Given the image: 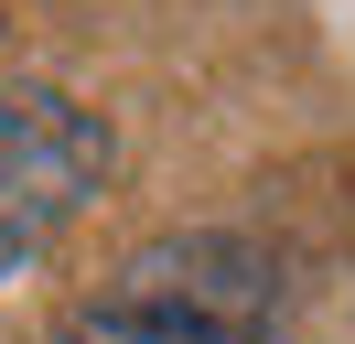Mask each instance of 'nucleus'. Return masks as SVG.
<instances>
[{"label": "nucleus", "instance_id": "nucleus-2", "mask_svg": "<svg viewBox=\"0 0 355 344\" xmlns=\"http://www.w3.org/2000/svg\"><path fill=\"white\" fill-rule=\"evenodd\" d=\"M108 183V119L65 86H0V280H22Z\"/></svg>", "mask_w": 355, "mask_h": 344}, {"label": "nucleus", "instance_id": "nucleus-1", "mask_svg": "<svg viewBox=\"0 0 355 344\" xmlns=\"http://www.w3.org/2000/svg\"><path fill=\"white\" fill-rule=\"evenodd\" d=\"M280 334V258L259 237L183 226L130 248L44 344H269Z\"/></svg>", "mask_w": 355, "mask_h": 344}]
</instances>
